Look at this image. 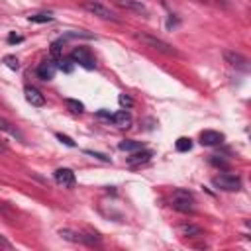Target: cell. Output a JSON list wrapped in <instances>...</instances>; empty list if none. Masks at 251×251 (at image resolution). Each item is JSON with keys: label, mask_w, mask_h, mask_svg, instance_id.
<instances>
[{"label": "cell", "mask_w": 251, "mask_h": 251, "mask_svg": "<svg viewBox=\"0 0 251 251\" xmlns=\"http://www.w3.org/2000/svg\"><path fill=\"white\" fill-rule=\"evenodd\" d=\"M133 37H135L137 41H141L143 45H147V47H151V49H155V51H159V53H163V55H167V57H180L178 49H175L171 43H167L165 39H161V37H157V35H153V33L135 31Z\"/></svg>", "instance_id": "6da1fadb"}, {"label": "cell", "mask_w": 251, "mask_h": 251, "mask_svg": "<svg viewBox=\"0 0 251 251\" xmlns=\"http://www.w3.org/2000/svg\"><path fill=\"white\" fill-rule=\"evenodd\" d=\"M82 8H84L88 14L96 16V18H100V20L114 22V24H120V22H122V18H120V16H118L114 10H110L108 6L100 4V2H94V0H84V2H82Z\"/></svg>", "instance_id": "7a4b0ae2"}, {"label": "cell", "mask_w": 251, "mask_h": 251, "mask_svg": "<svg viewBox=\"0 0 251 251\" xmlns=\"http://www.w3.org/2000/svg\"><path fill=\"white\" fill-rule=\"evenodd\" d=\"M171 206L176 210V212H182V214H192L194 212V198L188 190H182V188H176L173 192V198H171Z\"/></svg>", "instance_id": "3957f363"}, {"label": "cell", "mask_w": 251, "mask_h": 251, "mask_svg": "<svg viewBox=\"0 0 251 251\" xmlns=\"http://www.w3.org/2000/svg\"><path fill=\"white\" fill-rule=\"evenodd\" d=\"M212 184L220 190H227V192H235L241 188V178L233 173H222L218 176L212 178Z\"/></svg>", "instance_id": "277c9868"}, {"label": "cell", "mask_w": 251, "mask_h": 251, "mask_svg": "<svg viewBox=\"0 0 251 251\" xmlns=\"http://www.w3.org/2000/svg\"><path fill=\"white\" fill-rule=\"evenodd\" d=\"M59 235L63 239L73 241V243H84V245L100 243V235H96V233H78V231H73V229H59Z\"/></svg>", "instance_id": "5b68a950"}, {"label": "cell", "mask_w": 251, "mask_h": 251, "mask_svg": "<svg viewBox=\"0 0 251 251\" xmlns=\"http://www.w3.org/2000/svg\"><path fill=\"white\" fill-rule=\"evenodd\" d=\"M224 59H226V63H227L229 67H233V69H237V71H243V73L249 71V59H247L245 55H241L239 51L227 49V51H224Z\"/></svg>", "instance_id": "8992f818"}, {"label": "cell", "mask_w": 251, "mask_h": 251, "mask_svg": "<svg viewBox=\"0 0 251 251\" xmlns=\"http://www.w3.org/2000/svg\"><path fill=\"white\" fill-rule=\"evenodd\" d=\"M75 65H80V67H84V69H94V57H92V53L86 49V47H76L73 53H71V57H69Z\"/></svg>", "instance_id": "52a82bcc"}, {"label": "cell", "mask_w": 251, "mask_h": 251, "mask_svg": "<svg viewBox=\"0 0 251 251\" xmlns=\"http://www.w3.org/2000/svg\"><path fill=\"white\" fill-rule=\"evenodd\" d=\"M53 176H55V182H57L59 186H63V188H73V186L76 184V176H75V173H73L71 169H67V167L57 169Z\"/></svg>", "instance_id": "ba28073f"}, {"label": "cell", "mask_w": 251, "mask_h": 251, "mask_svg": "<svg viewBox=\"0 0 251 251\" xmlns=\"http://www.w3.org/2000/svg\"><path fill=\"white\" fill-rule=\"evenodd\" d=\"M114 6L127 10V12H137V14H147L145 4H141V0H110Z\"/></svg>", "instance_id": "9c48e42d"}, {"label": "cell", "mask_w": 251, "mask_h": 251, "mask_svg": "<svg viewBox=\"0 0 251 251\" xmlns=\"http://www.w3.org/2000/svg\"><path fill=\"white\" fill-rule=\"evenodd\" d=\"M55 73H57V65H55L53 59L41 61L39 67H37V76H39L41 80H51V78L55 76Z\"/></svg>", "instance_id": "30bf717a"}, {"label": "cell", "mask_w": 251, "mask_h": 251, "mask_svg": "<svg viewBox=\"0 0 251 251\" xmlns=\"http://www.w3.org/2000/svg\"><path fill=\"white\" fill-rule=\"evenodd\" d=\"M24 94H25L27 104H31V106H35V108H41V106L45 104V96H43L37 88H33V86H25V88H24Z\"/></svg>", "instance_id": "8fae6325"}, {"label": "cell", "mask_w": 251, "mask_h": 251, "mask_svg": "<svg viewBox=\"0 0 251 251\" xmlns=\"http://www.w3.org/2000/svg\"><path fill=\"white\" fill-rule=\"evenodd\" d=\"M224 141V133L220 131H214V129H206L200 133V143L202 145H208V147H214V145H220Z\"/></svg>", "instance_id": "7c38bea8"}, {"label": "cell", "mask_w": 251, "mask_h": 251, "mask_svg": "<svg viewBox=\"0 0 251 251\" xmlns=\"http://www.w3.org/2000/svg\"><path fill=\"white\" fill-rule=\"evenodd\" d=\"M110 122L114 126H118V127H129L131 122H133V118H131V114L127 110H118L116 114L110 116Z\"/></svg>", "instance_id": "4fadbf2b"}, {"label": "cell", "mask_w": 251, "mask_h": 251, "mask_svg": "<svg viewBox=\"0 0 251 251\" xmlns=\"http://www.w3.org/2000/svg\"><path fill=\"white\" fill-rule=\"evenodd\" d=\"M151 157H153V151H149V149H139V151H133V153L127 157V165H129V167L143 165V163H147Z\"/></svg>", "instance_id": "5bb4252c"}, {"label": "cell", "mask_w": 251, "mask_h": 251, "mask_svg": "<svg viewBox=\"0 0 251 251\" xmlns=\"http://www.w3.org/2000/svg\"><path fill=\"white\" fill-rule=\"evenodd\" d=\"M0 131H4V133H8V135H12V137H18L20 141H24V135L18 131V127L16 126H12L6 118H2L0 116Z\"/></svg>", "instance_id": "9a60e30c"}, {"label": "cell", "mask_w": 251, "mask_h": 251, "mask_svg": "<svg viewBox=\"0 0 251 251\" xmlns=\"http://www.w3.org/2000/svg\"><path fill=\"white\" fill-rule=\"evenodd\" d=\"M118 149L120 151H126V153H133V151L143 149V143L141 141H133V139H124V141L118 143Z\"/></svg>", "instance_id": "2e32d148"}, {"label": "cell", "mask_w": 251, "mask_h": 251, "mask_svg": "<svg viewBox=\"0 0 251 251\" xmlns=\"http://www.w3.org/2000/svg\"><path fill=\"white\" fill-rule=\"evenodd\" d=\"M178 231H180L182 235H186V237H200V235H202V229H200L198 226H192V224H182V226L178 227Z\"/></svg>", "instance_id": "e0dca14e"}, {"label": "cell", "mask_w": 251, "mask_h": 251, "mask_svg": "<svg viewBox=\"0 0 251 251\" xmlns=\"http://www.w3.org/2000/svg\"><path fill=\"white\" fill-rule=\"evenodd\" d=\"M27 20L33 24H45V22H53V14L51 12H37V14H31Z\"/></svg>", "instance_id": "ac0fdd59"}, {"label": "cell", "mask_w": 251, "mask_h": 251, "mask_svg": "<svg viewBox=\"0 0 251 251\" xmlns=\"http://www.w3.org/2000/svg\"><path fill=\"white\" fill-rule=\"evenodd\" d=\"M49 53H51V59H53V61H59V59L63 57V39L53 41V43H51Z\"/></svg>", "instance_id": "d6986e66"}, {"label": "cell", "mask_w": 251, "mask_h": 251, "mask_svg": "<svg viewBox=\"0 0 251 251\" xmlns=\"http://www.w3.org/2000/svg\"><path fill=\"white\" fill-rule=\"evenodd\" d=\"M67 108H69L73 114H82V110H84L82 102H78V100H73V98H69V100H67Z\"/></svg>", "instance_id": "ffe728a7"}, {"label": "cell", "mask_w": 251, "mask_h": 251, "mask_svg": "<svg viewBox=\"0 0 251 251\" xmlns=\"http://www.w3.org/2000/svg\"><path fill=\"white\" fill-rule=\"evenodd\" d=\"M175 145H176V151H190L192 149V141L188 137H178Z\"/></svg>", "instance_id": "44dd1931"}, {"label": "cell", "mask_w": 251, "mask_h": 251, "mask_svg": "<svg viewBox=\"0 0 251 251\" xmlns=\"http://www.w3.org/2000/svg\"><path fill=\"white\" fill-rule=\"evenodd\" d=\"M118 102H120V106H122L124 110H129V108L133 106V98L127 96V94H120V96H118Z\"/></svg>", "instance_id": "7402d4cb"}, {"label": "cell", "mask_w": 251, "mask_h": 251, "mask_svg": "<svg viewBox=\"0 0 251 251\" xmlns=\"http://www.w3.org/2000/svg\"><path fill=\"white\" fill-rule=\"evenodd\" d=\"M4 63H6V67L12 69V71H18V69H20V63H18V59H16L14 55H6V57H4Z\"/></svg>", "instance_id": "603a6c76"}, {"label": "cell", "mask_w": 251, "mask_h": 251, "mask_svg": "<svg viewBox=\"0 0 251 251\" xmlns=\"http://www.w3.org/2000/svg\"><path fill=\"white\" fill-rule=\"evenodd\" d=\"M210 163H212L214 167H222V169H226V167H227V161H226V159H222L220 155H210Z\"/></svg>", "instance_id": "cb8c5ba5"}, {"label": "cell", "mask_w": 251, "mask_h": 251, "mask_svg": "<svg viewBox=\"0 0 251 251\" xmlns=\"http://www.w3.org/2000/svg\"><path fill=\"white\" fill-rule=\"evenodd\" d=\"M57 139H59L61 143H65L67 147H75V145H76V143H75V141H73L69 135H63V133H57Z\"/></svg>", "instance_id": "d4e9b609"}, {"label": "cell", "mask_w": 251, "mask_h": 251, "mask_svg": "<svg viewBox=\"0 0 251 251\" xmlns=\"http://www.w3.org/2000/svg\"><path fill=\"white\" fill-rule=\"evenodd\" d=\"M86 155H92V157H96V159H100V161H110V157H106V155H102V153H94V151H84Z\"/></svg>", "instance_id": "484cf974"}, {"label": "cell", "mask_w": 251, "mask_h": 251, "mask_svg": "<svg viewBox=\"0 0 251 251\" xmlns=\"http://www.w3.org/2000/svg\"><path fill=\"white\" fill-rule=\"evenodd\" d=\"M8 41H10V43H20V41H24V37L18 35V33H10V35H8Z\"/></svg>", "instance_id": "4316f807"}, {"label": "cell", "mask_w": 251, "mask_h": 251, "mask_svg": "<svg viewBox=\"0 0 251 251\" xmlns=\"http://www.w3.org/2000/svg\"><path fill=\"white\" fill-rule=\"evenodd\" d=\"M12 245H10V241H6L2 235H0V249H10Z\"/></svg>", "instance_id": "83f0119b"}, {"label": "cell", "mask_w": 251, "mask_h": 251, "mask_svg": "<svg viewBox=\"0 0 251 251\" xmlns=\"http://www.w3.org/2000/svg\"><path fill=\"white\" fill-rule=\"evenodd\" d=\"M0 151H6V145H4L2 141H0Z\"/></svg>", "instance_id": "f1b7e54d"}]
</instances>
